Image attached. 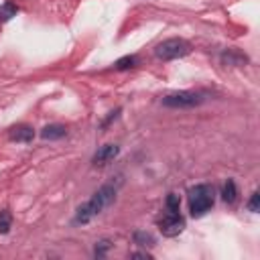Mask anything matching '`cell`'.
<instances>
[{
	"instance_id": "14",
	"label": "cell",
	"mask_w": 260,
	"mask_h": 260,
	"mask_svg": "<svg viewBox=\"0 0 260 260\" xmlns=\"http://www.w3.org/2000/svg\"><path fill=\"white\" fill-rule=\"evenodd\" d=\"M134 244L146 248V246H152L154 244V238L148 232H134Z\"/></svg>"
},
{
	"instance_id": "9",
	"label": "cell",
	"mask_w": 260,
	"mask_h": 260,
	"mask_svg": "<svg viewBox=\"0 0 260 260\" xmlns=\"http://www.w3.org/2000/svg\"><path fill=\"white\" fill-rule=\"evenodd\" d=\"M238 195H240V191H238L236 181H234V179H228V181L223 183V187H221V199H223L225 203L234 205V203L238 201Z\"/></svg>"
},
{
	"instance_id": "11",
	"label": "cell",
	"mask_w": 260,
	"mask_h": 260,
	"mask_svg": "<svg viewBox=\"0 0 260 260\" xmlns=\"http://www.w3.org/2000/svg\"><path fill=\"white\" fill-rule=\"evenodd\" d=\"M16 14H18V6H16L14 2L6 0V2L0 6V22H8V20H12Z\"/></svg>"
},
{
	"instance_id": "16",
	"label": "cell",
	"mask_w": 260,
	"mask_h": 260,
	"mask_svg": "<svg viewBox=\"0 0 260 260\" xmlns=\"http://www.w3.org/2000/svg\"><path fill=\"white\" fill-rule=\"evenodd\" d=\"M258 199H260V195H258V191H254V193H252V197H250V201H248V205H246L252 213H256V211H258Z\"/></svg>"
},
{
	"instance_id": "4",
	"label": "cell",
	"mask_w": 260,
	"mask_h": 260,
	"mask_svg": "<svg viewBox=\"0 0 260 260\" xmlns=\"http://www.w3.org/2000/svg\"><path fill=\"white\" fill-rule=\"evenodd\" d=\"M205 102V93L201 91H173L162 98V106L167 108H195Z\"/></svg>"
},
{
	"instance_id": "1",
	"label": "cell",
	"mask_w": 260,
	"mask_h": 260,
	"mask_svg": "<svg viewBox=\"0 0 260 260\" xmlns=\"http://www.w3.org/2000/svg\"><path fill=\"white\" fill-rule=\"evenodd\" d=\"M118 185H120V181L114 185V183H108V185H104V187H100L93 195H91V199L87 201V203H83L79 209H77V213H75V217H73V223H77V225H83V223H87V221H91L98 213H102L114 199H116V193H118Z\"/></svg>"
},
{
	"instance_id": "8",
	"label": "cell",
	"mask_w": 260,
	"mask_h": 260,
	"mask_svg": "<svg viewBox=\"0 0 260 260\" xmlns=\"http://www.w3.org/2000/svg\"><path fill=\"white\" fill-rule=\"evenodd\" d=\"M65 134H67V128L63 124H49L41 130V138H45V140H59Z\"/></svg>"
},
{
	"instance_id": "7",
	"label": "cell",
	"mask_w": 260,
	"mask_h": 260,
	"mask_svg": "<svg viewBox=\"0 0 260 260\" xmlns=\"http://www.w3.org/2000/svg\"><path fill=\"white\" fill-rule=\"evenodd\" d=\"M8 136H10V140H14V142H30V140L35 138V130H32V126H28V124H18V126H12V128H10Z\"/></svg>"
},
{
	"instance_id": "17",
	"label": "cell",
	"mask_w": 260,
	"mask_h": 260,
	"mask_svg": "<svg viewBox=\"0 0 260 260\" xmlns=\"http://www.w3.org/2000/svg\"><path fill=\"white\" fill-rule=\"evenodd\" d=\"M108 248H110V242H108V240H104V242H100V244L95 246V250H93V254H95V256H104Z\"/></svg>"
},
{
	"instance_id": "10",
	"label": "cell",
	"mask_w": 260,
	"mask_h": 260,
	"mask_svg": "<svg viewBox=\"0 0 260 260\" xmlns=\"http://www.w3.org/2000/svg\"><path fill=\"white\" fill-rule=\"evenodd\" d=\"M221 61H223L225 65H242V63L248 61V57L242 55L238 49H228V51L221 53Z\"/></svg>"
},
{
	"instance_id": "15",
	"label": "cell",
	"mask_w": 260,
	"mask_h": 260,
	"mask_svg": "<svg viewBox=\"0 0 260 260\" xmlns=\"http://www.w3.org/2000/svg\"><path fill=\"white\" fill-rule=\"evenodd\" d=\"M165 205H167V209H171V211H181V199H179V195L169 193Z\"/></svg>"
},
{
	"instance_id": "12",
	"label": "cell",
	"mask_w": 260,
	"mask_h": 260,
	"mask_svg": "<svg viewBox=\"0 0 260 260\" xmlns=\"http://www.w3.org/2000/svg\"><path fill=\"white\" fill-rule=\"evenodd\" d=\"M136 65H138V57H136V55H126V57H120V59L114 63V67H116L118 71L132 69V67H136Z\"/></svg>"
},
{
	"instance_id": "6",
	"label": "cell",
	"mask_w": 260,
	"mask_h": 260,
	"mask_svg": "<svg viewBox=\"0 0 260 260\" xmlns=\"http://www.w3.org/2000/svg\"><path fill=\"white\" fill-rule=\"evenodd\" d=\"M118 152H120V146H116V144H104V146H100V148L95 150L91 162H93L95 167H104V165L112 162V160L118 156Z\"/></svg>"
},
{
	"instance_id": "13",
	"label": "cell",
	"mask_w": 260,
	"mask_h": 260,
	"mask_svg": "<svg viewBox=\"0 0 260 260\" xmlns=\"http://www.w3.org/2000/svg\"><path fill=\"white\" fill-rule=\"evenodd\" d=\"M12 228V215L8 209H2L0 211V234H8Z\"/></svg>"
},
{
	"instance_id": "18",
	"label": "cell",
	"mask_w": 260,
	"mask_h": 260,
	"mask_svg": "<svg viewBox=\"0 0 260 260\" xmlns=\"http://www.w3.org/2000/svg\"><path fill=\"white\" fill-rule=\"evenodd\" d=\"M130 256H140V258H152V256H150L148 252H132Z\"/></svg>"
},
{
	"instance_id": "5",
	"label": "cell",
	"mask_w": 260,
	"mask_h": 260,
	"mask_svg": "<svg viewBox=\"0 0 260 260\" xmlns=\"http://www.w3.org/2000/svg\"><path fill=\"white\" fill-rule=\"evenodd\" d=\"M158 230L162 236L167 238H175L185 230V217L181 215V211H171L167 209L162 217H158Z\"/></svg>"
},
{
	"instance_id": "2",
	"label": "cell",
	"mask_w": 260,
	"mask_h": 260,
	"mask_svg": "<svg viewBox=\"0 0 260 260\" xmlns=\"http://www.w3.org/2000/svg\"><path fill=\"white\" fill-rule=\"evenodd\" d=\"M187 203H189V213L193 217H203L215 203V187L209 183H199L191 187L187 193Z\"/></svg>"
},
{
	"instance_id": "3",
	"label": "cell",
	"mask_w": 260,
	"mask_h": 260,
	"mask_svg": "<svg viewBox=\"0 0 260 260\" xmlns=\"http://www.w3.org/2000/svg\"><path fill=\"white\" fill-rule=\"evenodd\" d=\"M191 53V45L185 39H167L162 43H158L154 47V55L162 61H173V59H181L185 55Z\"/></svg>"
}]
</instances>
